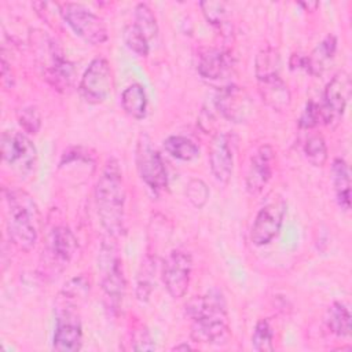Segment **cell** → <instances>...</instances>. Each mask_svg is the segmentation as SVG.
<instances>
[{
	"label": "cell",
	"mask_w": 352,
	"mask_h": 352,
	"mask_svg": "<svg viewBox=\"0 0 352 352\" xmlns=\"http://www.w3.org/2000/svg\"><path fill=\"white\" fill-rule=\"evenodd\" d=\"M165 151L176 160L191 161L198 157V146L186 136H169L164 140Z\"/></svg>",
	"instance_id": "cell-24"
},
{
	"label": "cell",
	"mask_w": 352,
	"mask_h": 352,
	"mask_svg": "<svg viewBox=\"0 0 352 352\" xmlns=\"http://www.w3.org/2000/svg\"><path fill=\"white\" fill-rule=\"evenodd\" d=\"M324 322L327 329L338 337H348L351 334V314L342 302H333L327 308Z\"/></svg>",
	"instance_id": "cell-23"
},
{
	"label": "cell",
	"mask_w": 352,
	"mask_h": 352,
	"mask_svg": "<svg viewBox=\"0 0 352 352\" xmlns=\"http://www.w3.org/2000/svg\"><path fill=\"white\" fill-rule=\"evenodd\" d=\"M209 165L214 179L223 184H227L234 165L232 139L227 133H217L210 143L209 148Z\"/></svg>",
	"instance_id": "cell-16"
},
{
	"label": "cell",
	"mask_w": 352,
	"mask_h": 352,
	"mask_svg": "<svg viewBox=\"0 0 352 352\" xmlns=\"http://www.w3.org/2000/svg\"><path fill=\"white\" fill-rule=\"evenodd\" d=\"M304 154L314 166H323L327 161V146L320 135L311 136L304 144Z\"/></svg>",
	"instance_id": "cell-30"
},
{
	"label": "cell",
	"mask_w": 352,
	"mask_h": 352,
	"mask_svg": "<svg viewBox=\"0 0 352 352\" xmlns=\"http://www.w3.org/2000/svg\"><path fill=\"white\" fill-rule=\"evenodd\" d=\"M173 349H175V351H180V349H186V351H187V349H192V348H191V346H190V345H188V344H180V345H176V346H175V348H173Z\"/></svg>",
	"instance_id": "cell-37"
},
{
	"label": "cell",
	"mask_w": 352,
	"mask_h": 352,
	"mask_svg": "<svg viewBox=\"0 0 352 352\" xmlns=\"http://www.w3.org/2000/svg\"><path fill=\"white\" fill-rule=\"evenodd\" d=\"M186 195L192 206L202 208L209 198V188L206 183L201 179H191L186 188Z\"/></svg>",
	"instance_id": "cell-33"
},
{
	"label": "cell",
	"mask_w": 352,
	"mask_h": 352,
	"mask_svg": "<svg viewBox=\"0 0 352 352\" xmlns=\"http://www.w3.org/2000/svg\"><path fill=\"white\" fill-rule=\"evenodd\" d=\"M279 66H280V60H279L278 52L271 47L263 48L257 54L256 62H254V73L257 80L279 74Z\"/></svg>",
	"instance_id": "cell-25"
},
{
	"label": "cell",
	"mask_w": 352,
	"mask_h": 352,
	"mask_svg": "<svg viewBox=\"0 0 352 352\" xmlns=\"http://www.w3.org/2000/svg\"><path fill=\"white\" fill-rule=\"evenodd\" d=\"M331 180L341 209L351 208V176L348 164L342 158H336L331 165Z\"/></svg>",
	"instance_id": "cell-21"
},
{
	"label": "cell",
	"mask_w": 352,
	"mask_h": 352,
	"mask_svg": "<svg viewBox=\"0 0 352 352\" xmlns=\"http://www.w3.org/2000/svg\"><path fill=\"white\" fill-rule=\"evenodd\" d=\"M192 270L191 254L182 249L172 250L164 261L162 279L168 293L180 298L187 293Z\"/></svg>",
	"instance_id": "cell-10"
},
{
	"label": "cell",
	"mask_w": 352,
	"mask_h": 352,
	"mask_svg": "<svg viewBox=\"0 0 352 352\" xmlns=\"http://www.w3.org/2000/svg\"><path fill=\"white\" fill-rule=\"evenodd\" d=\"M135 25L150 41L157 37L158 25L153 10L146 3H139L135 7Z\"/></svg>",
	"instance_id": "cell-26"
},
{
	"label": "cell",
	"mask_w": 352,
	"mask_h": 352,
	"mask_svg": "<svg viewBox=\"0 0 352 352\" xmlns=\"http://www.w3.org/2000/svg\"><path fill=\"white\" fill-rule=\"evenodd\" d=\"M232 66L230 52L220 48H206L199 54L198 73L204 78L216 80L224 76Z\"/></svg>",
	"instance_id": "cell-19"
},
{
	"label": "cell",
	"mask_w": 352,
	"mask_h": 352,
	"mask_svg": "<svg viewBox=\"0 0 352 352\" xmlns=\"http://www.w3.org/2000/svg\"><path fill=\"white\" fill-rule=\"evenodd\" d=\"M78 298L60 292L56 301V327L54 333V349L76 352L82 344V330L76 308Z\"/></svg>",
	"instance_id": "cell-4"
},
{
	"label": "cell",
	"mask_w": 352,
	"mask_h": 352,
	"mask_svg": "<svg viewBox=\"0 0 352 352\" xmlns=\"http://www.w3.org/2000/svg\"><path fill=\"white\" fill-rule=\"evenodd\" d=\"M95 201L103 228L110 236L121 235L125 228V187L120 165L114 158L106 162L99 176L95 187Z\"/></svg>",
	"instance_id": "cell-2"
},
{
	"label": "cell",
	"mask_w": 352,
	"mask_h": 352,
	"mask_svg": "<svg viewBox=\"0 0 352 352\" xmlns=\"http://www.w3.org/2000/svg\"><path fill=\"white\" fill-rule=\"evenodd\" d=\"M121 106L132 118L142 120L147 111V95L143 85L133 82L128 85L121 95Z\"/></svg>",
	"instance_id": "cell-22"
},
{
	"label": "cell",
	"mask_w": 352,
	"mask_h": 352,
	"mask_svg": "<svg viewBox=\"0 0 352 352\" xmlns=\"http://www.w3.org/2000/svg\"><path fill=\"white\" fill-rule=\"evenodd\" d=\"M48 55L50 63L44 69V77L55 89L66 91L74 80L73 63L62 56V52L54 41H50L48 44Z\"/></svg>",
	"instance_id": "cell-17"
},
{
	"label": "cell",
	"mask_w": 352,
	"mask_h": 352,
	"mask_svg": "<svg viewBox=\"0 0 352 352\" xmlns=\"http://www.w3.org/2000/svg\"><path fill=\"white\" fill-rule=\"evenodd\" d=\"M274 331L267 319H260L253 330L252 346L258 352L274 351Z\"/></svg>",
	"instance_id": "cell-28"
},
{
	"label": "cell",
	"mask_w": 352,
	"mask_h": 352,
	"mask_svg": "<svg viewBox=\"0 0 352 352\" xmlns=\"http://www.w3.org/2000/svg\"><path fill=\"white\" fill-rule=\"evenodd\" d=\"M286 212V204L282 199L272 201L264 205L252 226L250 239L254 245L263 246L270 243L280 231L283 217Z\"/></svg>",
	"instance_id": "cell-12"
},
{
	"label": "cell",
	"mask_w": 352,
	"mask_h": 352,
	"mask_svg": "<svg viewBox=\"0 0 352 352\" xmlns=\"http://www.w3.org/2000/svg\"><path fill=\"white\" fill-rule=\"evenodd\" d=\"M6 224L11 242L23 252L34 248L38 236V210L33 198L23 190H4Z\"/></svg>",
	"instance_id": "cell-3"
},
{
	"label": "cell",
	"mask_w": 352,
	"mask_h": 352,
	"mask_svg": "<svg viewBox=\"0 0 352 352\" xmlns=\"http://www.w3.org/2000/svg\"><path fill=\"white\" fill-rule=\"evenodd\" d=\"M100 263L103 270L102 276V289L106 300L109 301V307L117 309L122 301L125 294V278L122 274V265L120 257L116 254L114 245L103 243Z\"/></svg>",
	"instance_id": "cell-8"
},
{
	"label": "cell",
	"mask_w": 352,
	"mask_h": 352,
	"mask_svg": "<svg viewBox=\"0 0 352 352\" xmlns=\"http://www.w3.org/2000/svg\"><path fill=\"white\" fill-rule=\"evenodd\" d=\"M320 120H322L320 106L318 103H315L314 100H311L305 104V109L302 110V113L298 118V125H300V128L311 129V128L316 126Z\"/></svg>",
	"instance_id": "cell-34"
},
{
	"label": "cell",
	"mask_w": 352,
	"mask_h": 352,
	"mask_svg": "<svg viewBox=\"0 0 352 352\" xmlns=\"http://www.w3.org/2000/svg\"><path fill=\"white\" fill-rule=\"evenodd\" d=\"M199 7H201L202 14L205 15L206 21L210 22L213 26L220 28V29L230 26L228 11H227L226 3H223V1H201Z\"/></svg>",
	"instance_id": "cell-29"
},
{
	"label": "cell",
	"mask_w": 352,
	"mask_h": 352,
	"mask_svg": "<svg viewBox=\"0 0 352 352\" xmlns=\"http://www.w3.org/2000/svg\"><path fill=\"white\" fill-rule=\"evenodd\" d=\"M214 103L217 110L232 122L246 121L253 110L248 92L236 85H228L219 89Z\"/></svg>",
	"instance_id": "cell-13"
},
{
	"label": "cell",
	"mask_w": 352,
	"mask_h": 352,
	"mask_svg": "<svg viewBox=\"0 0 352 352\" xmlns=\"http://www.w3.org/2000/svg\"><path fill=\"white\" fill-rule=\"evenodd\" d=\"M258 92L263 102L275 111H285L292 102V95L287 84L279 74L257 80Z\"/></svg>",
	"instance_id": "cell-18"
},
{
	"label": "cell",
	"mask_w": 352,
	"mask_h": 352,
	"mask_svg": "<svg viewBox=\"0 0 352 352\" xmlns=\"http://www.w3.org/2000/svg\"><path fill=\"white\" fill-rule=\"evenodd\" d=\"M59 12L73 32L84 41L98 45L109 38L107 26L102 18L77 3H63Z\"/></svg>",
	"instance_id": "cell-5"
},
{
	"label": "cell",
	"mask_w": 352,
	"mask_h": 352,
	"mask_svg": "<svg viewBox=\"0 0 352 352\" xmlns=\"http://www.w3.org/2000/svg\"><path fill=\"white\" fill-rule=\"evenodd\" d=\"M77 248V241L73 232L66 226H56L48 235L47 246L43 250L48 264L58 271L63 270L72 260Z\"/></svg>",
	"instance_id": "cell-15"
},
{
	"label": "cell",
	"mask_w": 352,
	"mask_h": 352,
	"mask_svg": "<svg viewBox=\"0 0 352 352\" xmlns=\"http://www.w3.org/2000/svg\"><path fill=\"white\" fill-rule=\"evenodd\" d=\"M275 151L270 144L260 146L250 157L246 172V190L252 195L260 194L274 172Z\"/></svg>",
	"instance_id": "cell-14"
},
{
	"label": "cell",
	"mask_w": 352,
	"mask_h": 352,
	"mask_svg": "<svg viewBox=\"0 0 352 352\" xmlns=\"http://www.w3.org/2000/svg\"><path fill=\"white\" fill-rule=\"evenodd\" d=\"M154 271H155L154 258L147 256L140 265V271L138 274V280H136V297L140 301H146L150 297V293L153 289Z\"/></svg>",
	"instance_id": "cell-27"
},
{
	"label": "cell",
	"mask_w": 352,
	"mask_h": 352,
	"mask_svg": "<svg viewBox=\"0 0 352 352\" xmlns=\"http://www.w3.org/2000/svg\"><path fill=\"white\" fill-rule=\"evenodd\" d=\"M337 51V38L334 34H327L314 50L305 56V70L312 76H320L334 59Z\"/></svg>",
	"instance_id": "cell-20"
},
{
	"label": "cell",
	"mask_w": 352,
	"mask_h": 352,
	"mask_svg": "<svg viewBox=\"0 0 352 352\" xmlns=\"http://www.w3.org/2000/svg\"><path fill=\"white\" fill-rule=\"evenodd\" d=\"M136 168L140 179L154 192H161L168 187V176L165 164L153 147L151 140L147 135H140L136 144Z\"/></svg>",
	"instance_id": "cell-6"
},
{
	"label": "cell",
	"mask_w": 352,
	"mask_h": 352,
	"mask_svg": "<svg viewBox=\"0 0 352 352\" xmlns=\"http://www.w3.org/2000/svg\"><path fill=\"white\" fill-rule=\"evenodd\" d=\"M18 122L26 133L36 135L41 126V116L36 106H25L18 111Z\"/></svg>",
	"instance_id": "cell-32"
},
{
	"label": "cell",
	"mask_w": 352,
	"mask_h": 352,
	"mask_svg": "<svg viewBox=\"0 0 352 352\" xmlns=\"http://www.w3.org/2000/svg\"><path fill=\"white\" fill-rule=\"evenodd\" d=\"M155 348L148 330L144 326H139L132 333V349L133 351H153Z\"/></svg>",
	"instance_id": "cell-35"
},
{
	"label": "cell",
	"mask_w": 352,
	"mask_h": 352,
	"mask_svg": "<svg viewBox=\"0 0 352 352\" xmlns=\"http://www.w3.org/2000/svg\"><path fill=\"white\" fill-rule=\"evenodd\" d=\"M300 6L305 7L308 11H309V8H312V11H314L318 7V3H300Z\"/></svg>",
	"instance_id": "cell-36"
},
{
	"label": "cell",
	"mask_w": 352,
	"mask_h": 352,
	"mask_svg": "<svg viewBox=\"0 0 352 352\" xmlns=\"http://www.w3.org/2000/svg\"><path fill=\"white\" fill-rule=\"evenodd\" d=\"M351 94V77L346 72L341 70L333 76L327 82L323 92V102L320 106L322 121L326 125L336 126L345 111Z\"/></svg>",
	"instance_id": "cell-7"
},
{
	"label": "cell",
	"mask_w": 352,
	"mask_h": 352,
	"mask_svg": "<svg viewBox=\"0 0 352 352\" xmlns=\"http://www.w3.org/2000/svg\"><path fill=\"white\" fill-rule=\"evenodd\" d=\"M186 315L191 319L190 336L202 344H224L230 338L226 301L219 292L195 296L186 304Z\"/></svg>",
	"instance_id": "cell-1"
},
{
	"label": "cell",
	"mask_w": 352,
	"mask_h": 352,
	"mask_svg": "<svg viewBox=\"0 0 352 352\" xmlns=\"http://www.w3.org/2000/svg\"><path fill=\"white\" fill-rule=\"evenodd\" d=\"M124 41L126 44V47L133 51L135 54H138L139 56H147L148 55V40L146 38V36L138 29V26L135 23L128 25L124 29Z\"/></svg>",
	"instance_id": "cell-31"
},
{
	"label": "cell",
	"mask_w": 352,
	"mask_h": 352,
	"mask_svg": "<svg viewBox=\"0 0 352 352\" xmlns=\"http://www.w3.org/2000/svg\"><path fill=\"white\" fill-rule=\"evenodd\" d=\"M1 157L4 162L14 166L21 173H28L32 172L36 165L37 151L25 133L6 131L1 135Z\"/></svg>",
	"instance_id": "cell-11"
},
{
	"label": "cell",
	"mask_w": 352,
	"mask_h": 352,
	"mask_svg": "<svg viewBox=\"0 0 352 352\" xmlns=\"http://www.w3.org/2000/svg\"><path fill=\"white\" fill-rule=\"evenodd\" d=\"M113 88V74L109 62L104 58H95L85 69L81 81L80 92L89 103H102L107 99Z\"/></svg>",
	"instance_id": "cell-9"
}]
</instances>
